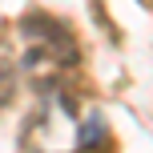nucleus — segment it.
<instances>
[{
  "mask_svg": "<svg viewBox=\"0 0 153 153\" xmlns=\"http://www.w3.org/2000/svg\"><path fill=\"white\" fill-rule=\"evenodd\" d=\"M93 141H105V117H101V113H89L85 125H81V133H76V145H81V149H89Z\"/></svg>",
  "mask_w": 153,
  "mask_h": 153,
  "instance_id": "f257e3e1",
  "label": "nucleus"
},
{
  "mask_svg": "<svg viewBox=\"0 0 153 153\" xmlns=\"http://www.w3.org/2000/svg\"><path fill=\"white\" fill-rule=\"evenodd\" d=\"M12 85H16L12 65H0V105H8V97H12Z\"/></svg>",
  "mask_w": 153,
  "mask_h": 153,
  "instance_id": "f03ea898",
  "label": "nucleus"
}]
</instances>
